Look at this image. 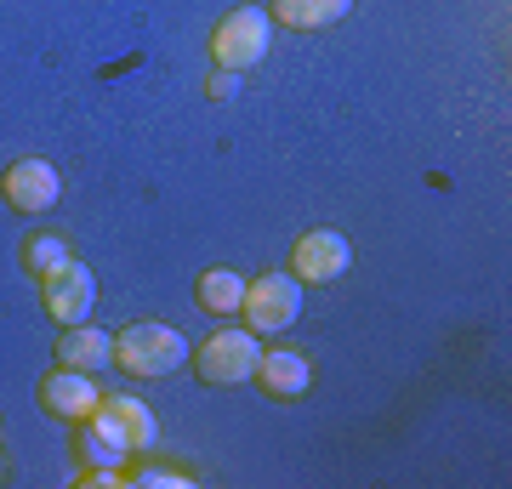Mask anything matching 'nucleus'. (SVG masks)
Here are the masks:
<instances>
[{"label": "nucleus", "instance_id": "6e6552de", "mask_svg": "<svg viewBox=\"0 0 512 489\" xmlns=\"http://www.w3.org/2000/svg\"><path fill=\"white\" fill-rule=\"evenodd\" d=\"M348 268H353V245L342 228H308L291 245V273L302 285H336Z\"/></svg>", "mask_w": 512, "mask_h": 489}, {"label": "nucleus", "instance_id": "39448f33", "mask_svg": "<svg viewBox=\"0 0 512 489\" xmlns=\"http://www.w3.org/2000/svg\"><path fill=\"white\" fill-rule=\"evenodd\" d=\"M40 308H46L52 325H86L92 308H97V273H92V262L69 256L63 268L46 273V279H40Z\"/></svg>", "mask_w": 512, "mask_h": 489}, {"label": "nucleus", "instance_id": "dca6fc26", "mask_svg": "<svg viewBox=\"0 0 512 489\" xmlns=\"http://www.w3.org/2000/svg\"><path fill=\"white\" fill-rule=\"evenodd\" d=\"M69 256H74V251H69L57 234H29V239H23V251H18V262H23V273L40 285V279H46L52 268H63Z\"/></svg>", "mask_w": 512, "mask_h": 489}, {"label": "nucleus", "instance_id": "9b49d317", "mask_svg": "<svg viewBox=\"0 0 512 489\" xmlns=\"http://www.w3.org/2000/svg\"><path fill=\"white\" fill-rule=\"evenodd\" d=\"M52 359L69 364V370H109L114 364V336L109 330H97L92 319L86 325H57V342H52Z\"/></svg>", "mask_w": 512, "mask_h": 489}, {"label": "nucleus", "instance_id": "2eb2a0df", "mask_svg": "<svg viewBox=\"0 0 512 489\" xmlns=\"http://www.w3.org/2000/svg\"><path fill=\"white\" fill-rule=\"evenodd\" d=\"M126 484H143V489H183V484H200V472L188 467V461H143V455H131Z\"/></svg>", "mask_w": 512, "mask_h": 489}, {"label": "nucleus", "instance_id": "9d476101", "mask_svg": "<svg viewBox=\"0 0 512 489\" xmlns=\"http://www.w3.org/2000/svg\"><path fill=\"white\" fill-rule=\"evenodd\" d=\"M92 416L109 421L114 433L126 438L131 455H154V450H160V421H154V410H148L137 393H103Z\"/></svg>", "mask_w": 512, "mask_h": 489}, {"label": "nucleus", "instance_id": "ddd939ff", "mask_svg": "<svg viewBox=\"0 0 512 489\" xmlns=\"http://www.w3.org/2000/svg\"><path fill=\"white\" fill-rule=\"evenodd\" d=\"M194 302H200V313H211V319H239V302H245V273H234L228 262L200 268V279H194Z\"/></svg>", "mask_w": 512, "mask_h": 489}, {"label": "nucleus", "instance_id": "4468645a", "mask_svg": "<svg viewBox=\"0 0 512 489\" xmlns=\"http://www.w3.org/2000/svg\"><path fill=\"white\" fill-rule=\"evenodd\" d=\"M353 0H268V18L279 29H296V35H313V29H330V23L348 18Z\"/></svg>", "mask_w": 512, "mask_h": 489}, {"label": "nucleus", "instance_id": "0eeeda50", "mask_svg": "<svg viewBox=\"0 0 512 489\" xmlns=\"http://www.w3.org/2000/svg\"><path fill=\"white\" fill-rule=\"evenodd\" d=\"M0 200L12 205L18 217H46L63 200V177L52 160H12L0 171Z\"/></svg>", "mask_w": 512, "mask_h": 489}, {"label": "nucleus", "instance_id": "20e7f679", "mask_svg": "<svg viewBox=\"0 0 512 489\" xmlns=\"http://www.w3.org/2000/svg\"><path fill=\"white\" fill-rule=\"evenodd\" d=\"M239 319H245L256 336L291 330L296 319H302V279H296V273H256V279H245Z\"/></svg>", "mask_w": 512, "mask_h": 489}, {"label": "nucleus", "instance_id": "f3484780", "mask_svg": "<svg viewBox=\"0 0 512 489\" xmlns=\"http://www.w3.org/2000/svg\"><path fill=\"white\" fill-rule=\"evenodd\" d=\"M234 91H239V74L234 69H211V80H205V97H211V103H228Z\"/></svg>", "mask_w": 512, "mask_h": 489}, {"label": "nucleus", "instance_id": "6ab92c4d", "mask_svg": "<svg viewBox=\"0 0 512 489\" xmlns=\"http://www.w3.org/2000/svg\"><path fill=\"white\" fill-rule=\"evenodd\" d=\"M0 472H6V461H0Z\"/></svg>", "mask_w": 512, "mask_h": 489}, {"label": "nucleus", "instance_id": "1a4fd4ad", "mask_svg": "<svg viewBox=\"0 0 512 489\" xmlns=\"http://www.w3.org/2000/svg\"><path fill=\"white\" fill-rule=\"evenodd\" d=\"M251 381L262 387V393H268V399L291 404V399H308L313 364H308V353H296V347H262V353H256Z\"/></svg>", "mask_w": 512, "mask_h": 489}, {"label": "nucleus", "instance_id": "f8f14e48", "mask_svg": "<svg viewBox=\"0 0 512 489\" xmlns=\"http://www.w3.org/2000/svg\"><path fill=\"white\" fill-rule=\"evenodd\" d=\"M74 461L86 472H126L131 467V450H126V438L114 433L109 421H74Z\"/></svg>", "mask_w": 512, "mask_h": 489}, {"label": "nucleus", "instance_id": "a211bd4d", "mask_svg": "<svg viewBox=\"0 0 512 489\" xmlns=\"http://www.w3.org/2000/svg\"><path fill=\"white\" fill-rule=\"evenodd\" d=\"M0 444H6V427H0Z\"/></svg>", "mask_w": 512, "mask_h": 489}, {"label": "nucleus", "instance_id": "7ed1b4c3", "mask_svg": "<svg viewBox=\"0 0 512 489\" xmlns=\"http://www.w3.org/2000/svg\"><path fill=\"white\" fill-rule=\"evenodd\" d=\"M268 46H274V18H268V6H234V12L217 18V29H211V63H217V69L245 74L268 57Z\"/></svg>", "mask_w": 512, "mask_h": 489}, {"label": "nucleus", "instance_id": "423d86ee", "mask_svg": "<svg viewBox=\"0 0 512 489\" xmlns=\"http://www.w3.org/2000/svg\"><path fill=\"white\" fill-rule=\"evenodd\" d=\"M97 399H103V387H97L92 370H69V364H57V370H46V376L35 381V404L52 421H63V427L86 421L97 410Z\"/></svg>", "mask_w": 512, "mask_h": 489}, {"label": "nucleus", "instance_id": "f03ea898", "mask_svg": "<svg viewBox=\"0 0 512 489\" xmlns=\"http://www.w3.org/2000/svg\"><path fill=\"white\" fill-rule=\"evenodd\" d=\"M256 353H262V336L251 325H222L200 347H188V370L205 387H239V381H251Z\"/></svg>", "mask_w": 512, "mask_h": 489}, {"label": "nucleus", "instance_id": "f257e3e1", "mask_svg": "<svg viewBox=\"0 0 512 489\" xmlns=\"http://www.w3.org/2000/svg\"><path fill=\"white\" fill-rule=\"evenodd\" d=\"M188 364V342L183 330L160 325V319H131L120 336H114V370H126L137 381H160L171 370Z\"/></svg>", "mask_w": 512, "mask_h": 489}]
</instances>
